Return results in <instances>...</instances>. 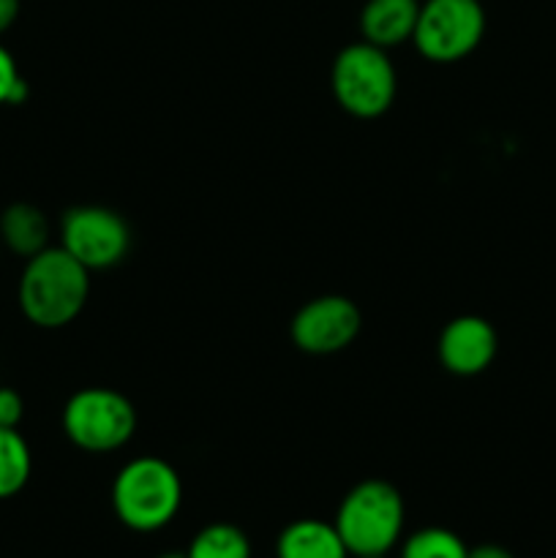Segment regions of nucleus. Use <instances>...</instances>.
Listing matches in <instances>:
<instances>
[{
  "instance_id": "9b49d317",
  "label": "nucleus",
  "mask_w": 556,
  "mask_h": 558,
  "mask_svg": "<svg viewBox=\"0 0 556 558\" xmlns=\"http://www.w3.org/2000/svg\"><path fill=\"white\" fill-rule=\"evenodd\" d=\"M278 558H349L347 545L338 534L336 523L303 518L294 521L278 534Z\"/></svg>"
},
{
  "instance_id": "0eeeda50",
  "label": "nucleus",
  "mask_w": 556,
  "mask_h": 558,
  "mask_svg": "<svg viewBox=\"0 0 556 558\" xmlns=\"http://www.w3.org/2000/svg\"><path fill=\"white\" fill-rule=\"evenodd\" d=\"M60 248L69 251L87 270H107L129 254L131 229L123 216L109 207H71L60 221Z\"/></svg>"
},
{
  "instance_id": "1a4fd4ad",
  "label": "nucleus",
  "mask_w": 556,
  "mask_h": 558,
  "mask_svg": "<svg viewBox=\"0 0 556 558\" xmlns=\"http://www.w3.org/2000/svg\"><path fill=\"white\" fill-rule=\"evenodd\" d=\"M499 336L483 316H456L439 336V363L456 376H478L494 363Z\"/></svg>"
},
{
  "instance_id": "f3484780",
  "label": "nucleus",
  "mask_w": 556,
  "mask_h": 558,
  "mask_svg": "<svg viewBox=\"0 0 556 558\" xmlns=\"http://www.w3.org/2000/svg\"><path fill=\"white\" fill-rule=\"evenodd\" d=\"M25 403L22 396L11 387H0V428H20Z\"/></svg>"
},
{
  "instance_id": "7ed1b4c3",
  "label": "nucleus",
  "mask_w": 556,
  "mask_h": 558,
  "mask_svg": "<svg viewBox=\"0 0 556 558\" xmlns=\"http://www.w3.org/2000/svg\"><path fill=\"white\" fill-rule=\"evenodd\" d=\"M336 529L349 556H387L403 532V499L385 480H365L343 496Z\"/></svg>"
},
{
  "instance_id": "423d86ee",
  "label": "nucleus",
  "mask_w": 556,
  "mask_h": 558,
  "mask_svg": "<svg viewBox=\"0 0 556 558\" xmlns=\"http://www.w3.org/2000/svg\"><path fill=\"white\" fill-rule=\"evenodd\" d=\"M485 33L480 0H425L414 25V47L431 63H456L472 54Z\"/></svg>"
},
{
  "instance_id": "f8f14e48",
  "label": "nucleus",
  "mask_w": 556,
  "mask_h": 558,
  "mask_svg": "<svg viewBox=\"0 0 556 558\" xmlns=\"http://www.w3.org/2000/svg\"><path fill=\"white\" fill-rule=\"evenodd\" d=\"M0 243L11 254L22 256V259L41 254L44 248H49L47 216L36 205H27V202L9 205L0 216Z\"/></svg>"
},
{
  "instance_id": "f03ea898",
  "label": "nucleus",
  "mask_w": 556,
  "mask_h": 558,
  "mask_svg": "<svg viewBox=\"0 0 556 558\" xmlns=\"http://www.w3.org/2000/svg\"><path fill=\"white\" fill-rule=\"evenodd\" d=\"M183 505L178 469L156 456L134 458L112 483V510L125 529L140 534L169 526Z\"/></svg>"
},
{
  "instance_id": "a211bd4d",
  "label": "nucleus",
  "mask_w": 556,
  "mask_h": 558,
  "mask_svg": "<svg viewBox=\"0 0 556 558\" xmlns=\"http://www.w3.org/2000/svg\"><path fill=\"white\" fill-rule=\"evenodd\" d=\"M20 16V0H0V36L9 31Z\"/></svg>"
},
{
  "instance_id": "4468645a",
  "label": "nucleus",
  "mask_w": 556,
  "mask_h": 558,
  "mask_svg": "<svg viewBox=\"0 0 556 558\" xmlns=\"http://www.w3.org/2000/svg\"><path fill=\"white\" fill-rule=\"evenodd\" d=\"M189 558H251V543L232 523H210L191 539Z\"/></svg>"
},
{
  "instance_id": "ddd939ff",
  "label": "nucleus",
  "mask_w": 556,
  "mask_h": 558,
  "mask_svg": "<svg viewBox=\"0 0 556 558\" xmlns=\"http://www.w3.org/2000/svg\"><path fill=\"white\" fill-rule=\"evenodd\" d=\"M33 456L25 436L16 428H0V501L14 499L27 485Z\"/></svg>"
},
{
  "instance_id": "dca6fc26",
  "label": "nucleus",
  "mask_w": 556,
  "mask_h": 558,
  "mask_svg": "<svg viewBox=\"0 0 556 558\" xmlns=\"http://www.w3.org/2000/svg\"><path fill=\"white\" fill-rule=\"evenodd\" d=\"M27 98V82L22 80L20 69H16V60L9 49L0 44V107L3 104H25Z\"/></svg>"
},
{
  "instance_id": "20e7f679",
  "label": "nucleus",
  "mask_w": 556,
  "mask_h": 558,
  "mask_svg": "<svg viewBox=\"0 0 556 558\" xmlns=\"http://www.w3.org/2000/svg\"><path fill=\"white\" fill-rule=\"evenodd\" d=\"M330 85L343 112L374 120L392 107L398 90L396 65L387 58V49L368 41L349 44L333 60Z\"/></svg>"
},
{
  "instance_id": "6ab92c4d",
  "label": "nucleus",
  "mask_w": 556,
  "mask_h": 558,
  "mask_svg": "<svg viewBox=\"0 0 556 558\" xmlns=\"http://www.w3.org/2000/svg\"><path fill=\"white\" fill-rule=\"evenodd\" d=\"M467 558H512V554L501 545H478V548H469Z\"/></svg>"
},
{
  "instance_id": "2eb2a0df",
  "label": "nucleus",
  "mask_w": 556,
  "mask_h": 558,
  "mask_svg": "<svg viewBox=\"0 0 556 558\" xmlns=\"http://www.w3.org/2000/svg\"><path fill=\"white\" fill-rule=\"evenodd\" d=\"M469 548L458 534L450 529L428 526L414 532L412 537L403 543L401 558H467Z\"/></svg>"
},
{
  "instance_id": "aec40b11",
  "label": "nucleus",
  "mask_w": 556,
  "mask_h": 558,
  "mask_svg": "<svg viewBox=\"0 0 556 558\" xmlns=\"http://www.w3.org/2000/svg\"><path fill=\"white\" fill-rule=\"evenodd\" d=\"M158 558H189L185 554H164V556H158Z\"/></svg>"
},
{
  "instance_id": "6e6552de",
  "label": "nucleus",
  "mask_w": 556,
  "mask_h": 558,
  "mask_svg": "<svg viewBox=\"0 0 556 558\" xmlns=\"http://www.w3.org/2000/svg\"><path fill=\"white\" fill-rule=\"evenodd\" d=\"M360 308L343 294H322L309 300L289 325L292 343L305 354H336L358 338Z\"/></svg>"
},
{
  "instance_id": "f257e3e1",
  "label": "nucleus",
  "mask_w": 556,
  "mask_h": 558,
  "mask_svg": "<svg viewBox=\"0 0 556 558\" xmlns=\"http://www.w3.org/2000/svg\"><path fill=\"white\" fill-rule=\"evenodd\" d=\"M90 294V270L65 248H44L25 259L16 300L31 325L58 330L82 314Z\"/></svg>"
},
{
  "instance_id": "412c9836",
  "label": "nucleus",
  "mask_w": 556,
  "mask_h": 558,
  "mask_svg": "<svg viewBox=\"0 0 556 558\" xmlns=\"http://www.w3.org/2000/svg\"><path fill=\"white\" fill-rule=\"evenodd\" d=\"M360 558H385V556H360Z\"/></svg>"
},
{
  "instance_id": "9d476101",
  "label": "nucleus",
  "mask_w": 556,
  "mask_h": 558,
  "mask_svg": "<svg viewBox=\"0 0 556 558\" xmlns=\"http://www.w3.org/2000/svg\"><path fill=\"white\" fill-rule=\"evenodd\" d=\"M420 16V0H368L360 11L363 41L392 49L414 36Z\"/></svg>"
},
{
  "instance_id": "39448f33",
  "label": "nucleus",
  "mask_w": 556,
  "mask_h": 558,
  "mask_svg": "<svg viewBox=\"0 0 556 558\" xmlns=\"http://www.w3.org/2000/svg\"><path fill=\"white\" fill-rule=\"evenodd\" d=\"M63 430L85 452L120 450L136 430V409L112 387H85L65 401Z\"/></svg>"
}]
</instances>
